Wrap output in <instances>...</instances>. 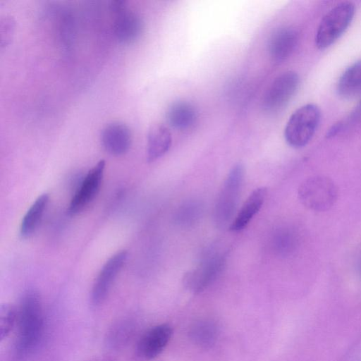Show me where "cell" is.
Returning a JSON list of instances; mask_svg holds the SVG:
<instances>
[{"instance_id": "10", "label": "cell", "mask_w": 361, "mask_h": 361, "mask_svg": "<svg viewBox=\"0 0 361 361\" xmlns=\"http://www.w3.org/2000/svg\"><path fill=\"white\" fill-rule=\"evenodd\" d=\"M127 257L126 250L118 252L102 267L91 291V303L94 306H97L104 301Z\"/></svg>"}, {"instance_id": "20", "label": "cell", "mask_w": 361, "mask_h": 361, "mask_svg": "<svg viewBox=\"0 0 361 361\" xmlns=\"http://www.w3.org/2000/svg\"><path fill=\"white\" fill-rule=\"evenodd\" d=\"M18 310L8 303L1 304L0 307V340L8 336L17 324Z\"/></svg>"}, {"instance_id": "24", "label": "cell", "mask_w": 361, "mask_h": 361, "mask_svg": "<svg viewBox=\"0 0 361 361\" xmlns=\"http://www.w3.org/2000/svg\"><path fill=\"white\" fill-rule=\"evenodd\" d=\"M360 273H361V262L360 263Z\"/></svg>"}, {"instance_id": "15", "label": "cell", "mask_w": 361, "mask_h": 361, "mask_svg": "<svg viewBox=\"0 0 361 361\" xmlns=\"http://www.w3.org/2000/svg\"><path fill=\"white\" fill-rule=\"evenodd\" d=\"M171 142V134L166 126L161 124L152 126L147 135V161L152 162L164 155L170 149Z\"/></svg>"}, {"instance_id": "14", "label": "cell", "mask_w": 361, "mask_h": 361, "mask_svg": "<svg viewBox=\"0 0 361 361\" xmlns=\"http://www.w3.org/2000/svg\"><path fill=\"white\" fill-rule=\"evenodd\" d=\"M267 194L264 187L256 188L249 195L232 221L230 230L240 231L245 228L263 205Z\"/></svg>"}, {"instance_id": "22", "label": "cell", "mask_w": 361, "mask_h": 361, "mask_svg": "<svg viewBox=\"0 0 361 361\" xmlns=\"http://www.w3.org/2000/svg\"><path fill=\"white\" fill-rule=\"evenodd\" d=\"M14 29V21L11 17H6L1 22V44L6 46L11 39Z\"/></svg>"}, {"instance_id": "7", "label": "cell", "mask_w": 361, "mask_h": 361, "mask_svg": "<svg viewBox=\"0 0 361 361\" xmlns=\"http://www.w3.org/2000/svg\"><path fill=\"white\" fill-rule=\"evenodd\" d=\"M225 262L222 255L215 254L207 257L199 265L184 275L183 281L185 287L194 293L203 291L220 274Z\"/></svg>"}, {"instance_id": "9", "label": "cell", "mask_w": 361, "mask_h": 361, "mask_svg": "<svg viewBox=\"0 0 361 361\" xmlns=\"http://www.w3.org/2000/svg\"><path fill=\"white\" fill-rule=\"evenodd\" d=\"M105 169L104 160H100L86 174L69 204L68 212L75 215L82 211L98 193Z\"/></svg>"}, {"instance_id": "1", "label": "cell", "mask_w": 361, "mask_h": 361, "mask_svg": "<svg viewBox=\"0 0 361 361\" xmlns=\"http://www.w3.org/2000/svg\"><path fill=\"white\" fill-rule=\"evenodd\" d=\"M16 349L20 355L32 352L42 338L44 325L42 300L35 290L26 292L18 309Z\"/></svg>"}, {"instance_id": "13", "label": "cell", "mask_w": 361, "mask_h": 361, "mask_svg": "<svg viewBox=\"0 0 361 361\" xmlns=\"http://www.w3.org/2000/svg\"><path fill=\"white\" fill-rule=\"evenodd\" d=\"M298 39L297 32L292 27H285L276 31L269 42V53L276 61L286 59L295 49Z\"/></svg>"}, {"instance_id": "23", "label": "cell", "mask_w": 361, "mask_h": 361, "mask_svg": "<svg viewBox=\"0 0 361 361\" xmlns=\"http://www.w3.org/2000/svg\"><path fill=\"white\" fill-rule=\"evenodd\" d=\"M88 361H116V360L109 356H98V357L91 358Z\"/></svg>"}, {"instance_id": "12", "label": "cell", "mask_w": 361, "mask_h": 361, "mask_svg": "<svg viewBox=\"0 0 361 361\" xmlns=\"http://www.w3.org/2000/svg\"><path fill=\"white\" fill-rule=\"evenodd\" d=\"M101 141L106 152L112 155L120 156L128 151L131 144V133L124 123L112 122L103 128Z\"/></svg>"}, {"instance_id": "18", "label": "cell", "mask_w": 361, "mask_h": 361, "mask_svg": "<svg viewBox=\"0 0 361 361\" xmlns=\"http://www.w3.org/2000/svg\"><path fill=\"white\" fill-rule=\"evenodd\" d=\"M49 202V196L44 193L39 196L23 216L20 233L22 237H30L37 229Z\"/></svg>"}, {"instance_id": "2", "label": "cell", "mask_w": 361, "mask_h": 361, "mask_svg": "<svg viewBox=\"0 0 361 361\" xmlns=\"http://www.w3.org/2000/svg\"><path fill=\"white\" fill-rule=\"evenodd\" d=\"M245 169L242 164H235L228 172L218 194L214 219L219 227L226 226L232 219L240 197Z\"/></svg>"}, {"instance_id": "5", "label": "cell", "mask_w": 361, "mask_h": 361, "mask_svg": "<svg viewBox=\"0 0 361 361\" xmlns=\"http://www.w3.org/2000/svg\"><path fill=\"white\" fill-rule=\"evenodd\" d=\"M298 195L300 202L306 208L314 212H324L336 202L338 188L331 178L314 176L300 184Z\"/></svg>"}, {"instance_id": "17", "label": "cell", "mask_w": 361, "mask_h": 361, "mask_svg": "<svg viewBox=\"0 0 361 361\" xmlns=\"http://www.w3.org/2000/svg\"><path fill=\"white\" fill-rule=\"evenodd\" d=\"M336 91L344 99H350L361 92V59L355 61L340 76Z\"/></svg>"}, {"instance_id": "4", "label": "cell", "mask_w": 361, "mask_h": 361, "mask_svg": "<svg viewBox=\"0 0 361 361\" xmlns=\"http://www.w3.org/2000/svg\"><path fill=\"white\" fill-rule=\"evenodd\" d=\"M355 5L343 1L330 9L322 19L315 35V44L324 49L333 44L345 32L355 15Z\"/></svg>"}, {"instance_id": "16", "label": "cell", "mask_w": 361, "mask_h": 361, "mask_svg": "<svg viewBox=\"0 0 361 361\" xmlns=\"http://www.w3.org/2000/svg\"><path fill=\"white\" fill-rule=\"evenodd\" d=\"M197 113L194 106L185 101L172 103L166 111L169 124L177 130H187L195 123Z\"/></svg>"}, {"instance_id": "19", "label": "cell", "mask_w": 361, "mask_h": 361, "mask_svg": "<svg viewBox=\"0 0 361 361\" xmlns=\"http://www.w3.org/2000/svg\"><path fill=\"white\" fill-rule=\"evenodd\" d=\"M219 334L216 324L211 320H200L193 324L190 336L192 341L203 348L212 346L215 343Z\"/></svg>"}, {"instance_id": "8", "label": "cell", "mask_w": 361, "mask_h": 361, "mask_svg": "<svg viewBox=\"0 0 361 361\" xmlns=\"http://www.w3.org/2000/svg\"><path fill=\"white\" fill-rule=\"evenodd\" d=\"M111 8L115 14L113 29L116 38L124 44L134 42L140 37L143 29L140 16L128 10L123 1L112 2Z\"/></svg>"}, {"instance_id": "6", "label": "cell", "mask_w": 361, "mask_h": 361, "mask_svg": "<svg viewBox=\"0 0 361 361\" xmlns=\"http://www.w3.org/2000/svg\"><path fill=\"white\" fill-rule=\"evenodd\" d=\"M300 84L297 73L288 71L279 75L266 92L262 107L264 111L274 113L280 111L291 99Z\"/></svg>"}, {"instance_id": "11", "label": "cell", "mask_w": 361, "mask_h": 361, "mask_svg": "<svg viewBox=\"0 0 361 361\" xmlns=\"http://www.w3.org/2000/svg\"><path fill=\"white\" fill-rule=\"evenodd\" d=\"M171 335L172 329L169 324H161L150 328L137 343V355L147 360L155 358L165 348Z\"/></svg>"}, {"instance_id": "3", "label": "cell", "mask_w": 361, "mask_h": 361, "mask_svg": "<svg viewBox=\"0 0 361 361\" xmlns=\"http://www.w3.org/2000/svg\"><path fill=\"white\" fill-rule=\"evenodd\" d=\"M321 120V111L314 104L297 109L290 116L284 129V137L291 147L305 146L314 136Z\"/></svg>"}, {"instance_id": "21", "label": "cell", "mask_w": 361, "mask_h": 361, "mask_svg": "<svg viewBox=\"0 0 361 361\" xmlns=\"http://www.w3.org/2000/svg\"><path fill=\"white\" fill-rule=\"evenodd\" d=\"M274 242L279 252L282 255H289L296 248L298 238L293 230L285 228L276 233Z\"/></svg>"}]
</instances>
